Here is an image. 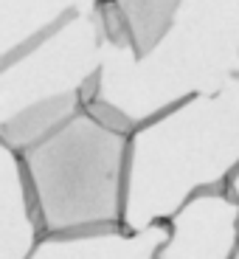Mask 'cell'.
Wrapping results in <instances>:
<instances>
[{
	"instance_id": "6da1fadb",
	"label": "cell",
	"mask_w": 239,
	"mask_h": 259,
	"mask_svg": "<svg viewBox=\"0 0 239 259\" xmlns=\"http://www.w3.org/2000/svg\"><path fill=\"white\" fill-rule=\"evenodd\" d=\"M129 138L79 113L54 136L26 149V169L39 226L48 237L104 231L124 217Z\"/></svg>"
},
{
	"instance_id": "7a4b0ae2",
	"label": "cell",
	"mask_w": 239,
	"mask_h": 259,
	"mask_svg": "<svg viewBox=\"0 0 239 259\" xmlns=\"http://www.w3.org/2000/svg\"><path fill=\"white\" fill-rule=\"evenodd\" d=\"M239 253V203L197 194L175 211L158 259H233Z\"/></svg>"
},
{
	"instance_id": "3957f363",
	"label": "cell",
	"mask_w": 239,
	"mask_h": 259,
	"mask_svg": "<svg viewBox=\"0 0 239 259\" xmlns=\"http://www.w3.org/2000/svg\"><path fill=\"white\" fill-rule=\"evenodd\" d=\"M169 240L166 223H152L141 231H84L59 234L39 242L31 259H158Z\"/></svg>"
},
{
	"instance_id": "277c9868",
	"label": "cell",
	"mask_w": 239,
	"mask_h": 259,
	"mask_svg": "<svg viewBox=\"0 0 239 259\" xmlns=\"http://www.w3.org/2000/svg\"><path fill=\"white\" fill-rule=\"evenodd\" d=\"M3 223H0V259H31L37 251L34 237H37L39 214L34 206V194L28 186L23 161L14 155V149L3 147Z\"/></svg>"
},
{
	"instance_id": "5b68a950",
	"label": "cell",
	"mask_w": 239,
	"mask_h": 259,
	"mask_svg": "<svg viewBox=\"0 0 239 259\" xmlns=\"http://www.w3.org/2000/svg\"><path fill=\"white\" fill-rule=\"evenodd\" d=\"M76 104H79V96L71 93V96L45 99V102L23 110L17 118L6 121V127H3V147L23 149V152L37 147L39 141H45L48 136H54L59 127H65L73 116H79Z\"/></svg>"
},
{
	"instance_id": "8992f818",
	"label": "cell",
	"mask_w": 239,
	"mask_h": 259,
	"mask_svg": "<svg viewBox=\"0 0 239 259\" xmlns=\"http://www.w3.org/2000/svg\"><path fill=\"white\" fill-rule=\"evenodd\" d=\"M118 6H121V12L129 20L138 51L147 54L169 28L180 0H118Z\"/></svg>"
},
{
	"instance_id": "52a82bcc",
	"label": "cell",
	"mask_w": 239,
	"mask_h": 259,
	"mask_svg": "<svg viewBox=\"0 0 239 259\" xmlns=\"http://www.w3.org/2000/svg\"><path fill=\"white\" fill-rule=\"evenodd\" d=\"M102 26H104L107 37H110L116 46H127L129 39H132L129 20H127V14L121 12L118 3H107V6H102Z\"/></svg>"
},
{
	"instance_id": "ba28073f",
	"label": "cell",
	"mask_w": 239,
	"mask_h": 259,
	"mask_svg": "<svg viewBox=\"0 0 239 259\" xmlns=\"http://www.w3.org/2000/svg\"><path fill=\"white\" fill-rule=\"evenodd\" d=\"M84 113H87L90 118H96V121L102 124V127L113 130V133H121V136H127L129 127H132L127 116H121V113H118L116 107H107V104H102V102H90Z\"/></svg>"
},
{
	"instance_id": "9c48e42d",
	"label": "cell",
	"mask_w": 239,
	"mask_h": 259,
	"mask_svg": "<svg viewBox=\"0 0 239 259\" xmlns=\"http://www.w3.org/2000/svg\"><path fill=\"white\" fill-rule=\"evenodd\" d=\"M231 192H233V200L239 203V169L233 172V178H231Z\"/></svg>"
},
{
	"instance_id": "30bf717a",
	"label": "cell",
	"mask_w": 239,
	"mask_h": 259,
	"mask_svg": "<svg viewBox=\"0 0 239 259\" xmlns=\"http://www.w3.org/2000/svg\"><path fill=\"white\" fill-rule=\"evenodd\" d=\"M233 259H239V253H236V256H233Z\"/></svg>"
}]
</instances>
